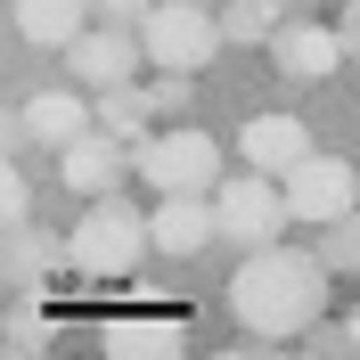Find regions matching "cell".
Masks as SVG:
<instances>
[{
	"label": "cell",
	"instance_id": "obj_1",
	"mask_svg": "<svg viewBox=\"0 0 360 360\" xmlns=\"http://www.w3.org/2000/svg\"><path fill=\"white\" fill-rule=\"evenodd\" d=\"M229 311L262 344L311 336L319 319H328V262L319 254H295V246H254L238 262V278H229Z\"/></svg>",
	"mask_w": 360,
	"mask_h": 360
},
{
	"label": "cell",
	"instance_id": "obj_2",
	"mask_svg": "<svg viewBox=\"0 0 360 360\" xmlns=\"http://www.w3.org/2000/svg\"><path fill=\"white\" fill-rule=\"evenodd\" d=\"M66 246H74V270H82V278H123L139 254L156 246V229H148V213H139L123 188H107V197H90V213L74 221Z\"/></svg>",
	"mask_w": 360,
	"mask_h": 360
},
{
	"label": "cell",
	"instance_id": "obj_3",
	"mask_svg": "<svg viewBox=\"0 0 360 360\" xmlns=\"http://www.w3.org/2000/svg\"><path fill=\"white\" fill-rule=\"evenodd\" d=\"M139 41H148V66L156 74H197L213 49H229V33L213 17V0H156L139 17Z\"/></svg>",
	"mask_w": 360,
	"mask_h": 360
},
{
	"label": "cell",
	"instance_id": "obj_4",
	"mask_svg": "<svg viewBox=\"0 0 360 360\" xmlns=\"http://www.w3.org/2000/svg\"><path fill=\"white\" fill-rule=\"evenodd\" d=\"M131 156H139V180L156 188V197H188V188H221V148L205 131H188V123H172V131H148L131 139Z\"/></svg>",
	"mask_w": 360,
	"mask_h": 360
},
{
	"label": "cell",
	"instance_id": "obj_5",
	"mask_svg": "<svg viewBox=\"0 0 360 360\" xmlns=\"http://www.w3.org/2000/svg\"><path fill=\"white\" fill-rule=\"evenodd\" d=\"M213 213H221V238L229 246H278V229L295 221V205H287V180H270V172H238V180H221L213 188Z\"/></svg>",
	"mask_w": 360,
	"mask_h": 360
},
{
	"label": "cell",
	"instance_id": "obj_6",
	"mask_svg": "<svg viewBox=\"0 0 360 360\" xmlns=\"http://www.w3.org/2000/svg\"><path fill=\"white\" fill-rule=\"evenodd\" d=\"M139 58H148V41H139V25H123V17L82 25V33L66 41V74H74L82 90H115V82H131Z\"/></svg>",
	"mask_w": 360,
	"mask_h": 360
},
{
	"label": "cell",
	"instance_id": "obj_7",
	"mask_svg": "<svg viewBox=\"0 0 360 360\" xmlns=\"http://www.w3.org/2000/svg\"><path fill=\"white\" fill-rule=\"evenodd\" d=\"M287 205H295V221L328 229V221H344V213L360 205V172L344 156H303L287 172Z\"/></svg>",
	"mask_w": 360,
	"mask_h": 360
},
{
	"label": "cell",
	"instance_id": "obj_8",
	"mask_svg": "<svg viewBox=\"0 0 360 360\" xmlns=\"http://www.w3.org/2000/svg\"><path fill=\"white\" fill-rule=\"evenodd\" d=\"M123 172H139V156H131V139L107 131V123H90L74 148H58V180L74 197H107V188H123Z\"/></svg>",
	"mask_w": 360,
	"mask_h": 360
},
{
	"label": "cell",
	"instance_id": "obj_9",
	"mask_svg": "<svg viewBox=\"0 0 360 360\" xmlns=\"http://www.w3.org/2000/svg\"><path fill=\"white\" fill-rule=\"evenodd\" d=\"M270 66L287 74V82H328V74L344 66V33L319 25V17H287L270 33Z\"/></svg>",
	"mask_w": 360,
	"mask_h": 360
},
{
	"label": "cell",
	"instance_id": "obj_10",
	"mask_svg": "<svg viewBox=\"0 0 360 360\" xmlns=\"http://www.w3.org/2000/svg\"><path fill=\"white\" fill-rule=\"evenodd\" d=\"M148 229H156V254H197V246L221 238V213H213L205 188H188V197H156L148 205Z\"/></svg>",
	"mask_w": 360,
	"mask_h": 360
},
{
	"label": "cell",
	"instance_id": "obj_11",
	"mask_svg": "<svg viewBox=\"0 0 360 360\" xmlns=\"http://www.w3.org/2000/svg\"><path fill=\"white\" fill-rule=\"evenodd\" d=\"M0 270H8L17 295H49V270H74V246L49 238V229H33V221H8V254H0Z\"/></svg>",
	"mask_w": 360,
	"mask_h": 360
},
{
	"label": "cell",
	"instance_id": "obj_12",
	"mask_svg": "<svg viewBox=\"0 0 360 360\" xmlns=\"http://www.w3.org/2000/svg\"><path fill=\"white\" fill-rule=\"evenodd\" d=\"M90 123H98V107H82V82L74 90H33L25 115H17V131L33 139V148H74Z\"/></svg>",
	"mask_w": 360,
	"mask_h": 360
},
{
	"label": "cell",
	"instance_id": "obj_13",
	"mask_svg": "<svg viewBox=\"0 0 360 360\" xmlns=\"http://www.w3.org/2000/svg\"><path fill=\"white\" fill-rule=\"evenodd\" d=\"M238 156H246L254 172H270V180H287L295 164L311 156V131H303L295 115H254L246 131H238Z\"/></svg>",
	"mask_w": 360,
	"mask_h": 360
},
{
	"label": "cell",
	"instance_id": "obj_14",
	"mask_svg": "<svg viewBox=\"0 0 360 360\" xmlns=\"http://www.w3.org/2000/svg\"><path fill=\"white\" fill-rule=\"evenodd\" d=\"M98 344H107L115 360H172L180 344H188V328H180V319H107Z\"/></svg>",
	"mask_w": 360,
	"mask_h": 360
},
{
	"label": "cell",
	"instance_id": "obj_15",
	"mask_svg": "<svg viewBox=\"0 0 360 360\" xmlns=\"http://www.w3.org/2000/svg\"><path fill=\"white\" fill-rule=\"evenodd\" d=\"M90 8H98V0H17V33L33 49H66L74 33H82Z\"/></svg>",
	"mask_w": 360,
	"mask_h": 360
},
{
	"label": "cell",
	"instance_id": "obj_16",
	"mask_svg": "<svg viewBox=\"0 0 360 360\" xmlns=\"http://www.w3.org/2000/svg\"><path fill=\"white\" fill-rule=\"evenodd\" d=\"M90 107H98V123L107 131H123V139H148V123H156V82L139 90V82H115V90H90Z\"/></svg>",
	"mask_w": 360,
	"mask_h": 360
},
{
	"label": "cell",
	"instance_id": "obj_17",
	"mask_svg": "<svg viewBox=\"0 0 360 360\" xmlns=\"http://www.w3.org/2000/svg\"><path fill=\"white\" fill-rule=\"evenodd\" d=\"M278 0H221V33L229 49H270V33H278Z\"/></svg>",
	"mask_w": 360,
	"mask_h": 360
},
{
	"label": "cell",
	"instance_id": "obj_18",
	"mask_svg": "<svg viewBox=\"0 0 360 360\" xmlns=\"http://www.w3.org/2000/svg\"><path fill=\"white\" fill-rule=\"evenodd\" d=\"M319 262H328V270H344V278H360V205L344 213V221H328V229H319Z\"/></svg>",
	"mask_w": 360,
	"mask_h": 360
},
{
	"label": "cell",
	"instance_id": "obj_19",
	"mask_svg": "<svg viewBox=\"0 0 360 360\" xmlns=\"http://www.w3.org/2000/svg\"><path fill=\"white\" fill-rule=\"evenodd\" d=\"M303 344H311V352H328V360H336V352H360V319H352V311H344V319H319Z\"/></svg>",
	"mask_w": 360,
	"mask_h": 360
},
{
	"label": "cell",
	"instance_id": "obj_20",
	"mask_svg": "<svg viewBox=\"0 0 360 360\" xmlns=\"http://www.w3.org/2000/svg\"><path fill=\"white\" fill-rule=\"evenodd\" d=\"M0 221H33V188H25V172H17V164L0 172Z\"/></svg>",
	"mask_w": 360,
	"mask_h": 360
},
{
	"label": "cell",
	"instance_id": "obj_21",
	"mask_svg": "<svg viewBox=\"0 0 360 360\" xmlns=\"http://www.w3.org/2000/svg\"><path fill=\"white\" fill-rule=\"evenodd\" d=\"M156 107L164 115H188V74H156Z\"/></svg>",
	"mask_w": 360,
	"mask_h": 360
},
{
	"label": "cell",
	"instance_id": "obj_22",
	"mask_svg": "<svg viewBox=\"0 0 360 360\" xmlns=\"http://www.w3.org/2000/svg\"><path fill=\"white\" fill-rule=\"evenodd\" d=\"M148 8H156V0H98V17H123V25H139Z\"/></svg>",
	"mask_w": 360,
	"mask_h": 360
},
{
	"label": "cell",
	"instance_id": "obj_23",
	"mask_svg": "<svg viewBox=\"0 0 360 360\" xmlns=\"http://www.w3.org/2000/svg\"><path fill=\"white\" fill-rule=\"evenodd\" d=\"M336 33H344V58H360V0H344V25H336Z\"/></svg>",
	"mask_w": 360,
	"mask_h": 360
},
{
	"label": "cell",
	"instance_id": "obj_24",
	"mask_svg": "<svg viewBox=\"0 0 360 360\" xmlns=\"http://www.w3.org/2000/svg\"><path fill=\"white\" fill-rule=\"evenodd\" d=\"M352 319H360V303H352Z\"/></svg>",
	"mask_w": 360,
	"mask_h": 360
}]
</instances>
